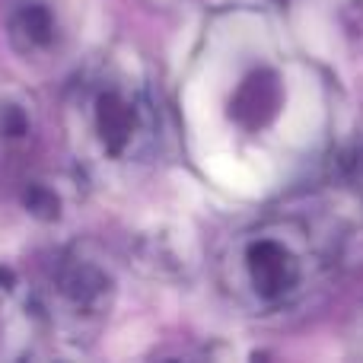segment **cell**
<instances>
[{
    "label": "cell",
    "mask_w": 363,
    "mask_h": 363,
    "mask_svg": "<svg viewBox=\"0 0 363 363\" xmlns=\"http://www.w3.org/2000/svg\"><path fill=\"white\" fill-rule=\"evenodd\" d=\"M67 131L89 169L128 172L153 160L163 140V121L134 57H99L77 77L67 96Z\"/></svg>",
    "instance_id": "obj_1"
},
{
    "label": "cell",
    "mask_w": 363,
    "mask_h": 363,
    "mask_svg": "<svg viewBox=\"0 0 363 363\" xmlns=\"http://www.w3.org/2000/svg\"><path fill=\"white\" fill-rule=\"evenodd\" d=\"M335 242L303 213H274L230 239L220 255V284L252 315L287 313L332 268Z\"/></svg>",
    "instance_id": "obj_2"
},
{
    "label": "cell",
    "mask_w": 363,
    "mask_h": 363,
    "mask_svg": "<svg viewBox=\"0 0 363 363\" xmlns=\"http://www.w3.org/2000/svg\"><path fill=\"white\" fill-rule=\"evenodd\" d=\"M233 57L204 61L207 99L220 108V125L239 147L271 140L294 115L300 83L309 80L306 67L284 55L268 35H226Z\"/></svg>",
    "instance_id": "obj_3"
},
{
    "label": "cell",
    "mask_w": 363,
    "mask_h": 363,
    "mask_svg": "<svg viewBox=\"0 0 363 363\" xmlns=\"http://www.w3.org/2000/svg\"><path fill=\"white\" fill-rule=\"evenodd\" d=\"M115 274L99 255L86 249H70L51 264L48 274V313L70 332L99 328L112 313Z\"/></svg>",
    "instance_id": "obj_4"
},
{
    "label": "cell",
    "mask_w": 363,
    "mask_h": 363,
    "mask_svg": "<svg viewBox=\"0 0 363 363\" xmlns=\"http://www.w3.org/2000/svg\"><path fill=\"white\" fill-rule=\"evenodd\" d=\"M6 38L29 61H51L64 48V19L51 0H16L6 13Z\"/></svg>",
    "instance_id": "obj_5"
},
{
    "label": "cell",
    "mask_w": 363,
    "mask_h": 363,
    "mask_svg": "<svg viewBox=\"0 0 363 363\" xmlns=\"http://www.w3.org/2000/svg\"><path fill=\"white\" fill-rule=\"evenodd\" d=\"M32 134V106L16 93H0V147L26 144Z\"/></svg>",
    "instance_id": "obj_6"
},
{
    "label": "cell",
    "mask_w": 363,
    "mask_h": 363,
    "mask_svg": "<svg viewBox=\"0 0 363 363\" xmlns=\"http://www.w3.org/2000/svg\"><path fill=\"white\" fill-rule=\"evenodd\" d=\"M354 179H357V191L363 198V150L357 153V160H354Z\"/></svg>",
    "instance_id": "obj_7"
}]
</instances>
